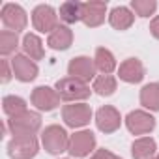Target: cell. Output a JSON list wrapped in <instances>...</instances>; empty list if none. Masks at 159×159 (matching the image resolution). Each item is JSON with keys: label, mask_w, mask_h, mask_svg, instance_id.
<instances>
[{"label": "cell", "mask_w": 159, "mask_h": 159, "mask_svg": "<svg viewBox=\"0 0 159 159\" xmlns=\"http://www.w3.org/2000/svg\"><path fill=\"white\" fill-rule=\"evenodd\" d=\"M94 64H96V69H99L103 75H109L114 71L116 67V60L112 56V52L105 47H99L96 51V58H94Z\"/></svg>", "instance_id": "d6986e66"}, {"label": "cell", "mask_w": 159, "mask_h": 159, "mask_svg": "<svg viewBox=\"0 0 159 159\" xmlns=\"http://www.w3.org/2000/svg\"><path fill=\"white\" fill-rule=\"evenodd\" d=\"M140 103L150 111H159V84L152 83L140 90Z\"/></svg>", "instance_id": "ffe728a7"}, {"label": "cell", "mask_w": 159, "mask_h": 159, "mask_svg": "<svg viewBox=\"0 0 159 159\" xmlns=\"http://www.w3.org/2000/svg\"><path fill=\"white\" fill-rule=\"evenodd\" d=\"M32 23H34V28L39 30V32H54L58 28V21H56V11L51 8V6H38L34 11H32Z\"/></svg>", "instance_id": "52a82bcc"}, {"label": "cell", "mask_w": 159, "mask_h": 159, "mask_svg": "<svg viewBox=\"0 0 159 159\" xmlns=\"http://www.w3.org/2000/svg\"><path fill=\"white\" fill-rule=\"evenodd\" d=\"M94 90L99 96H111L116 90V79L111 75H101L94 81Z\"/></svg>", "instance_id": "cb8c5ba5"}, {"label": "cell", "mask_w": 159, "mask_h": 159, "mask_svg": "<svg viewBox=\"0 0 159 159\" xmlns=\"http://www.w3.org/2000/svg\"><path fill=\"white\" fill-rule=\"evenodd\" d=\"M153 159H159V153H157V155H155V157H153Z\"/></svg>", "instance_id": "f546056e"}, {"label": "cell", "mask_w": 159, "mask_h": 159, "mask_svg": "<svg viewBox=\"0 0 159 159\" xmlns=\"http://www.w3.org/2000/svg\"><path fill=\"white\" fill-rule=\"evenodd\" d=\"M150 32H152V36H153V38H157V39H159V15L150 23Z\"/></svg>", "instance_id": "f1b7e54d"}, {"label": "cell", "mask_w": 159, "mask_h": 159, "mask_svg": "<svg viewBox=\"0 0 159 159\" xmlns=\"http://www.w3.org/2000/svg\"><path fill=\"white\" fill-rule=\"evenodd\" d=\"M125 125L133 135H144L150 133L155 127V118L144 111H133L125 118Z\"/></svg>", "instance_id": "9c48e42d"}, {"label": "cell", "mask_w": 159, "mask_h": 159, "mask_svg": "<svg viewBox=\"0 0 159 159\" xmlns=\"http://www.w3.org/2000/svg\"><path fill=\"white\" fill-rule=\"evenodd\" d=\"M19 45V38H17V32H11V30H4L0 32V52L4 56L13 52Z\"/></svg>", "instance_id": "d4e9b609"}, {"label": "cell", "mask_w": 159, "mask_h": 159, "mask_svg": "<svg viewBox=\"0 0 159 159\" xmlns=\"http://www.w3.org/2000/svg\"><path fill=\"white\" fill-rule=\"evenodd\" d=\"M2 23L4 26H8L10 30H25L26 26V13L21 6L17 4H6L2 8Z\"/></svg>", "instance_id": "4fadbf2b"}, {"label": "cell", "mask_w": 159, "mask_h": 159, "mask_svg": "<svg viewBox=\"0 0 159 159\" xmlns=\"http://www.w3.org/2000/svg\"><path fill=\"white\" fill-rule=\"evenodd\" d=\"M155 140L150 139V137H142V139H137L131 146V153L135 159H152L153 153H155Z\"/></svg>", "instance_id": "ac0fdd59"}, {"label": "cell", "mask_w": 159, "mask_h": 159, "mask_svg": "<svg viewBox=\"0 0 159 159\" xmlns=\"http://www.w3.org/2000/svg\"><path fill=\"white\" fill-rule=\"evenodd\" d=\"M23 49L26 52L28 58L32 60H41L43 58V45H41V39L36 36V34H26L25 39H23Z\"/></svg>", "instance_id": "44dd1931"}, {"label": "cell", "mask_w": 159, "mask_h": 159, "mask_svg": "<svg viewBox=\"0 0 159 159\" xmlns=\"http://www.w3.org/2000/svg\"><path fill=\"white\" fill-rule=\"evenodd\" d=\"M81 17H83V4H79V2H64L60 6V19L66 21L67 25L81 21Z\"/></svg>", "instance_id": "7402d4cb"}, {"label": "cell", "mask_w": 159, "mask_h": 159, "mask_svg": "<svg viewBox=\"0 0 159 159\" xmlns=\"http://www.w3.org/2000/svg\"><path fill=\"white\" fill-rule=\"evenodd\" d=\"M8 127L13 137H34L41 127V116L38 112L26 111L19 116H11L8 120Z\"/></svg>", "instance_id": "6da1fadb"}, {"label": "cell", "mask_w": 159, "mask_h": 159, "mask_svg": "<svg viewBox=\"0 0 159 159\" xmlns=\"http://www.w3.org/2000/svg\"><path fill=\"white\" fill-rule=\"evenodd\" d=\"M32 105H36L39 111H52L60 105V96L51 86H38L32 92Z\"/></svg>", "instance_id": "30bf717a"}, {"label": "cell", "mask_w": 159, "mask_h": 159, "mask_svg": "<svg viewBox=\"0 0 159 159\" xmlns=\"http://www.w3.org/2000/svg\"><path fill=\"white\" fill-rule=\"evenodd\" d=\"M56 92H58L60 99H64V101H81V99L90 98L88 84L79 81V79H73V77L60 79L56 83Z\"/></svg>", "instance_id": "7a4b0ae2"}, {"label": "cell", "mask_w": 159, "mask_h": 159, "mask_svg": "<svg viewBox=\"0 0 159 159\" xmlns=\"http://www.w3.org/2000/svg\"><path fill=\"white\" fill-rule=\"evenodd\" d=\"M8 153L11 159H32L38 153L36 137H13L8 144Z\"/></svg>", "instance_id": "277c9868"}, {"label": "cell", "mask_w": 159, "mask_h": 159, "mask_svg": "<svg viewBox=\"0 0 159 159\" xmlns=\"http://www.w3.org/2000/svg\"><path fill=\"white\" fill-rule=\"evenodd\" d=\"M11 69H13L15 79H19L21 83H30L38 77V66L34 64L32 58L25 54H15L11 58Z\"/></svg>", "instance_id": "ba28073f"}, {"label": "cell", "mask_w": 159, "mask_h": 159, "mask_svg": "<svg viewBox=\"0 0 159 159\" xmlns=\"http://www.w3.org/2000/svg\"><path fill=\"white\" fill-rule=\"evenodd\" d=\"M90 159H122V157L114 155V153H112V152H109V150H98Z\"/></svg>", "instance_id": "4316f807"}, {"label": "cell", "mask_w": 159, "mask_h": 159, "mask_svg": "<svg viewBox=\"0 0 159 159\" xmlns=\"http://www.w3.org/2000/svg\"><path fill=\"white\" fill-rule=\"evenodd\" d=\"M4 112H6L10 118L26 112V103H25V99H23V98H17V96H6V98H4Z\"/></svg>", "instance_id": "603a6c76"}, {"label": "cell", "mask_w": 159, "mask_h": 159, "mask_svg": "<svg viewBox=\"0 0 159 159\" xmlns=\"http://www.w3.org/2000/svg\"><path fill=\"white\" fill-rule=\"evenodd\" d=\"M62 118L66 125L69 127H83L90 122L92 118V109L84 103H75V105H66L62 109Z\"/></svg>", "instance_id": "5b68a950"}, {"label": "cell", "mask_w": 159, "mask_h": 159, "mask_svg": "<svg viewBox=\"0 0 159 159\" xmlns=\"http://www.w3.org/2000/svg\"><path fill=\"white\" fill-rule=\"evenodd\" d=\"M2 83H8L11 79V71H10V62L8 60H2Z\"/></svg>", "instance_id": "83f0119b"}, {"label": "cell", "mask_w": 159, "mask_h": 159, "mask_svg": "<svg viewBox=\"0 0 159 159\" xmlns=\"http://www.w3.org/2000/svg\"><path fill=\"white\" fill-rule=\"evenodd\" d=\"M41 142L45 146V150L49 153H62L69 148V139H67V133L64 127L60 125H49L45 127L43 135H41Z\"/></svg>", "instance_id": "3957f363"}, {"label": "cell", "mask_w": 159, "mask_h": 159, "mask_svg": "<svg viewBox=\"0 0 159 159\" xmlns=\"http://www.w3.org/2000/svg\"><path fill=\"white\" fill-rule=\"evenodd\" d=\"M105 13H107V4L105 2H84L81 21L86 26L94 28V26H99L105 21Z\"/></svg>", "instance_id": "5bb4252c"}, {"label": "cell", "mask_w": 159, "mask_h": 159, "mask_svg": "<svg viewBox=\"0 0 159 159\" xmlns=\"http://www.w3.org/2000/svg\"><path fill=\"white\" fill-rule=\"evenodd\" d=\"M118 75H120L122 81L135 84V83H140L144 79V67H142L139 58H127L125 62H122Z\"/></svg>", "instance_id": "9a60e30c"}, {"label": "cell", "mask_w": 159, "mask_h": 159, "mask_svg": "<svg viewBox=\"0 0 159 159\" xmlns=\"http://www.w3.org/2000/svg\"><path fill=\"white\" fill-rule=\"evenodd\" d=\"M67 71L73 79H79V81L86 83L90 79H94V75H96V64L88 56H77L69 62Z\"/></svg>", "instance_id": "8fae6325"}, {"label": "cell", "mask_w": 159, "mask_h": 159, "mask_svg": "<svg viewBox=\"0 0 159 159\" xmlns=\"http://www.w3.org/2000/svg\"><path fill=\"white\" fill-rule=\"evenodd\" d=\"M73 41V32L67 28V26H58L51 36H49V47L51 49H56V51H66L69 49Z\"/></svg>", "instance_id": "e0dca14e"}, {"label": "cell", "mask_w": 159, "mask_h": 159, "mask_svg": "<svg viewBox=\"0 0 159 159\" xmlns=\"http://www.w3.org/2000/svg\"><path fill=\"white\" fill-rule=\"evenodd\" d=\"M131 8L135 10V13L139 17H150L155 8H157V2L155 0H133L131 2Z\"/></svg>", "instance_id": "484cf974"}, {"label": "cell", "mask_w": 159, "mask_h": 159, "mask_svg": "<svg viewBox=\"0 0 159 159\" xmlns=\"http://www.w3.org/2000/svg\"><path fill=\"white\" fill-rule=\"evenodd\" d=\"M94 148H96V137H94V133L92 131H79V133L71 135L67 152L73 157H86Z\"/></svg>", "instance_id": "8992f818"}, {"label": "cell", "mask_w": 159, "mask_h": 159, "mask_svg": "<svg viewBox=\"0 0 159 159\" xmlns=\"http://www.w3.org/2000/svg\"><path fill=\"white\" fill-rule=\"evenodd\" d=\"M133 21H135V15H133L127 8H124V6L114 8V10L111 11V15H109V23H111V26L116 28V30H127V28L133 25Z\"/></svg>", "instance_id": "2e32d148"}, {"label": "cell", "mask_w": 159, "mask_h": 159, "mask_svg": "<svg viewBox=\"0 0 159 159\" xmlns=\"http://www.w3.org/2000/svg\"><path fill=\"white\" fill-rule=\"evenodd\" d=\"M96 124H98V129L103 131V133H114L120 124H122V118H120V112L111 107V105H105L98 111L96 114Z\"/></svg>", "instance_id": "7c38bea8"}]
</instances>
